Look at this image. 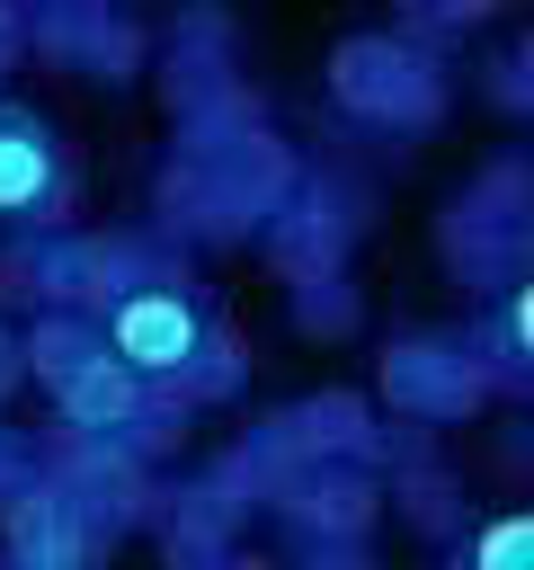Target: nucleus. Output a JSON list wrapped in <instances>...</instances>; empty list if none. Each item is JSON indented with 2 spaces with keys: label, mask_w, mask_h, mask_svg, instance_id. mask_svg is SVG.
<instances>
[{
  "label": "nucleus",
  "mask_w": 534,
  "mask_h": 570,
  "mask_svg": "<svg viewBox=\"0 0 534 570\" xmlns=\"http://www.w3.org/2000/svg\"><path fill=\"white\" fill-rule=\"evenodd\" d=\"M116 347H125L134 365H178V356L196 347V312H187L178 294H134V303L116 312Z\"/></svg>",
  "instance_id": "nucleus-1"
},
{
  "label": "nucleus",
  "mask_w": 534,
  "mask_h": 570,
  "mask_svg": "<svg viewBox=\"0 0 534 570\" xmlns=\"http://www.w3.org/2000/svg\"><path fill=\"white\" fill-rule=\"evenodd\" d=\"M44 151H36V134H0V205H36L44 196Z\"/></svg>",
  "instance_id": "nucleus-2"
},
{
  "label": "nucleus",
  "mask_w": 534,
  "mask_h": 570,
  "mask_svg": "<svg viewBox=\"0 0 534 570\" xmlns=\"http://www.w3.org/2000/svg\"><path fill=\"white\" fill-rule=\"evenodd\" d=\"M481 570H534V517H507L481 534Z\"/></svg>",
  "instance_id": "nucleus-3"
},
{
  "label": "nucleus",
  "mask_w": 534,
  "mask_h": 570,
  "mask_svg": "<svg viewBox=\"0 0 534 570\" xmlns=\"http://www.w3.org/2000/svg\"><path fill=\"white\" fill-rule=\"evenodd\" d=\"M516 338H525V347H534V285H525V294H516Z\"/></svg>",
  "instance_id": "nucleus-4"
}]
</instances>
